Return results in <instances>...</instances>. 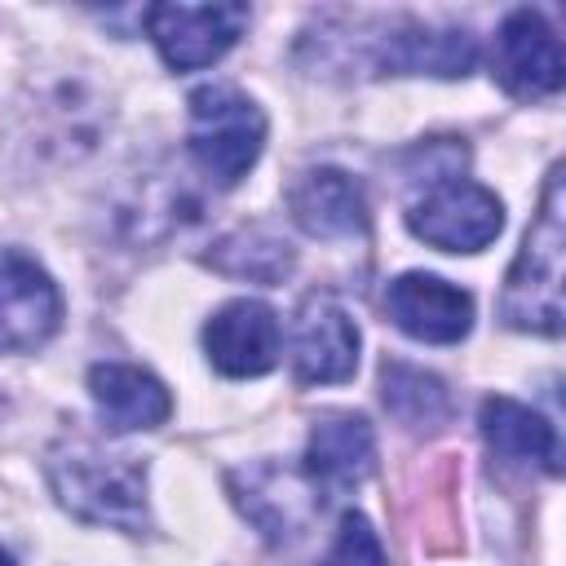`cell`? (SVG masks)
Instances as JSON below:
<instances>
[{
	"label": "cell",
	"instance_id": "5bb4252c",
	"mask_svg": "<svg viewBox=\"0 0 566 566\" xmlns=\"http://www.w3.org/2000/svg\"><path fill=\"white\" fill-rule=\"evenodd\" d=\"M478 424H482V438L495 455L544 464L548 473H557V433L539 411H531L513 398H486Z\"/></svg>",
	"mask_w": 566,
	"mask_h": 566
},
{
	"label": "cell",
	"instance_id": "9c48e42d",
	"mask_svg": "<svg viewBox=\"0 0 566 566\" xmlns=\"http://www.w3.org/2000/svg\"><path fill=\"white\" fill-rule=\"evenodd\" d=\"M203 349L221 376H234V380L265 376L283 349L279 314L265 301H248V296L226 301L203 327Z\"/></svg>",
	"mask_w": 566,
	"mask_h": 566
},
{
	"label": "cell",
	"instance_id": "ac0fdd59",
	"mask_svg": "<svg viewBox=\"0 0 566 566\" xmlns=\"http://www.w3.org/2000/svg\"><path fill=\"white\" fill-rule=\"evenodd\" d=\"M0 566H13V557H9V553H4V548H0Z\"/></svg>",
	"mask_w": 566,
	"mask_h": 566
},
{
	"label": "cell",
	"instance_id": "2e32d148",
	"mask_svg": "<svg viewBox=\"0 0 566 566\" xmlns=\"http://www.w3.org/2000/svg\"><path fill=\"white\" fill-rule=\"evenodd\" d=\"M380 398H385L389 416L402 420L407 429H433L451 416L447 385L433 371H420L411 363H385L380 367Z\"/></svg>",
	"mask_w": 566,
	"mask_h": 566
},
{
	"label": "cell",
	"instance_id": "7c38bea8",
	"mask_svg": "<svg viewBox=\"0 0 566 566\" xmlns=\"http://www.w3.org/2000/svg\"><path fill=\"white\" fill-rule=\"evenodd\" d=\"M88 394L97 402V416L115 433L155 429L172 411V398H168L164 380L142 371V367H128V363H97L88 371Z\"/></svg>",
	"mask_w": 566,
	"mask_h": 566
},
{
	"label": "cell",
	"instance_id": "30bf717a",
	"mask_svg": "<svg viewBox=\"0 0 566 566\" xmlns=\"http://www.w3.org/2000/svg\"><path fill=\"white\" fill-rule=\"evenodd\" d=\"M292 367H296L301 385H336V380L354 376L358 327L336 301H327V296L305 301L296 332H292Z\"/></svg>",
	"mask_w": 566,
	"mask_h": 566
},
{
	"label": "cell",
	"instance_id": "52a82bcc",
	"mask_svg": "<svg viewBox=\"0 0 566 566\" xmlns=\"http://www.w3.org/2000/svg\"><path fill=\"white\" fill-rule=\"evenodd\" d=\"M385 314L398 332L424 345H455L473 327V296L438 274L411 270L385 287Z\"/></svg>",
	"mask_w": 566,
	"mask_h": 566
},
{
	"label": "cell",
	"instance_id": "e0dca14e",
	"mask_svg": "<svg viewBox=\"0 0 566 566\" xmlns=\"http://www.w3.org/2000/svg\"><path fill=\"white\" fill-rule=\"evenodd\" d=\"M323 566H385V548L371 531V522L363 513H345L340 517V531H336V544L327 553Z\"/></svg>",
	"mask_w": 566,
	"mask_h": 566
},
{
	"label": "cell",
	"instance_id": "8fae6325",
	"mask_svg": "<svg viewBox=\"0 0 566 566\" xmlns=\"http://www.w3.org/2000/svg\"><path fill=\"white\" fill-rule=\"evenodd\" d=\"M292 217L314 239H358L367 234V199L363 186L340 168H310L287 190Z\"/></svg>",
	"mask_w": 566,
	"mask_h": 566
},
{
	"label": "cell",
	"instance_id": "5b68a950",
	"mask_svg": "<svg viewBox=\"0 0 566 566\" xmlns=\"http://www.w3.org/2000/svg\"><path fill=\"white\" fill-rule=\"evenodd\" d=\"M248 27L243 4H150L146 31L172 71L212 66Z\"/></svg>",
	"mask_w": 566,
	"mask_h": 566
},
{
	"label": "cell",
	"instance_id": "8992f818",
	"mask_svg": "<svg viewBox=\"0 0 566 566\" xmlns=\"http://www.w3.org/2000/svg\"><path fill=\"white\" fill-rule=\"evenodd\" d=\"M495 80L513 97H522V102L548 97V93L562 88L566 57H562V40L544 22V13L513 9L500 22V35H495Z\"/></svg>",
	"mask_w": 566,
	"mask_h": 566
},
{
	"label": "cell",
	"instance_id": "ba28073f",
	"mask_svg": "<svg viewBox=\"0 0 566 566\" xmlns=\"http://www.w3.org/2000/svg\"><path fill=\"white\" fill-rule=\"evenodd\" d=\"M62 323L57 283L22 252L0 256V354L40 349Z\"/></svg>",
	"mask_w": 566,
	"mask_h": 566
},
{
	"label": "cell",
	"instance_id": "3957f363",
	"mask_svg": "<svg viewBox=\"0 0 566 566\" xmlns=\"http://www.w3.org/2000/svg\"><path fill=\"white\" fill-rule=\"evenodd\" d=\"M407 226L416 239L442 252H482L500 234L504 208L486 186L464 177H442L411 203Z\"/></svg>",
	"mask_w": 566,
	"mask_h": 566
},
{
	"label": "cell",
	"instance_id": "4fadbf2b",
	"mask_svg": "<svg viewBox=\"0 0 566 566\" xmlns=\"http://www.w3.org/2000/svg\"><path fill=\"white\" fill-rule=\"evenodd\" d=\"M376 464V438L363 416H323L310 429L305 469L318 482V491H349L358 486Z\"/></svg>",
	"mask_w": 566,
	"mask_h": 566
},
{
	"label": "cell",
	"instance_id": "6da1fadb",
	"mask_svg": "<svg viewBox=\"0 0 566 566\" xmlns=\"http://www.w3.org/2000/svg\"><path fill=\"white\" fill-rule=\"evenodd\" d=\"M562 172H548L544 186V203L522 239V252L509 270V287H504V318L513 327L526 332H544L557 336L562 332Z\"/></svg>",
	"mask_w": 566,
	"mask_h": 566
},
{
	"label": "cell",
	"instance_id": "277c9868",
	"mask_svg": "<svg viewBox=\"0 0 566 566\" xmlns=\"http://www.w3.org/2000/svg\"><path fill=\"white\" fill-rule=\"evenodd\" d=\"M53 486L71 513L84 522H111V526H142L146 500H142V469L97 455V451H71L53 460Z\"/></svg>",
	"mask_w": 566,
	"mask_h": 566
},
{
	"label": "cell",
	"instance_id": "7a4b0ae2",
	"mask_svg": "<svg viewBox=\"0 0 566 566\" xmlns=\"http://www.w3.org/2000/svg\"><path fill=\"white\" fill-rule=\"evenodd\" d=\"M261 146H265V115L252 97L226 84H208L190 93V155L217 186L243 181Z\"/></svg>",
	"mask_w": 566,
	"mask_h": 566
},
{
	"label": "cell",
	"instance_id": "9a60e30c",
	"mask_svg": "<svg viewBox=\"0 0 566 566\" xmlns=\"http://www.w3.org/2000/svg\"><path fill=\"white\" fill-rule=\"evenodd\" d=\"M385 62L394 71H429L442 80L469 75V66L478 62V44L469 31H433V27H407L402 35H389Z\"/></svg>",
	"mask_w": 566,
	"mask_h": 566
}]
</instances>
